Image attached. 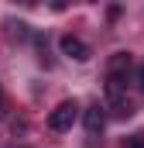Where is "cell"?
<instances>
[{
  "mask_svg": "<svg viewBox=\"0 0 144 148\" xmlns=\"http://www.w3.org/2000/svg\"><path fill=\"white\" fill-rule=\"evenodd\" d=\"M130 73H134V59H130V52H113L110 62H107V97L127 93Z\"/></svg>",
  "mask_w": 144,
  "mask_h": 148,
  "instance_id": "6da1fadb",
  "label": "cell"
},
{
  "mask_svg": "<svg viewBox=\"0 0 144 148\" xmlns=\"http://www.w3.org/2000/svg\"><path fill=\"white\" fill-rule=\"evenodd\" d=\"M75 117H79V103L75 100H62L55 110L48 114V127L52 131H69L72 124H75Z\"/></svg>",
  "mask_w": 144,
  "mask_h": 148,
  "instance_id": "7a4b0ae2",
  "label": "cell"
},
{
  "mask_svg": "<svg viewBox=\"0 0 144 148\" xmlns=\"http://www.w3.org/2000/svg\"><path fill=\"white\" fill-rule=\"evenodd\" d=\"M82 124H86V134H89V138H100L103 127H107V110H103V103H89V107L82 110Z\"/></svg>",
  "mask_w": 144,
  "mask_h": 148,
  "instance_id": "3957f363",
  "label": "cell"
},
{
  "mask_svg": "<svg viewBox=\"0 0 144 148\" xmlns=\"http://www.w3.org/2000/svg\"><path fill=\"white\" fill-rule=\"evenodd\" d=\"M58 48H62V55H69L75 62H86V59L93 55V48H89L82 38H75V35H62L58 38Z\"/></svg>",
  "mask_w": 144,
  "mask_h": 148,
  "instance_id": "277c9868",
  "label": "cell"
},
{
  "mask_svg": "<svg viewBox=\"0 0 144 148\" xmlns=\"http://www.w3.org/2000/svg\"><path fill=\"white\" fill-rule=\"evenodd\" d=\"M103 110H110L113 117H130L134 107H130V100H127V93H117V97H107V103H103Z\"/></svg>",
  "mask_w": 144,
  "mask_h": 148,
  "instance_id": "5b68a950",
  "label": "cell"
},
{
  "mask_svg": "<svg viewBox=\"0 0 144 148\" xmlns=\"http://www.w3.org/2000/svg\"><path fill=\"white\" fill-rule=\"evenodd\" d=\"M127 148H144V131H137V134L127 141Z\"/></svg>",
  "mask_w": 144,
  "mask_h": 148,
  "instance_id": "8992f818",
  "label": "cell"
},
{
  "mask_svg": "<svg viewBox=\"0 0 144 148\" xmlns=\"http://www.w3.org/2000/svg\"><path fill=\"white\" fill-rule=\"evenodd\" d=\"M137 86H141V93H144V66L137 69Z\"/></svg>",
  "mask_w": 144,
  "mask_h": 148,
  "instance_id": "52a82bcc",
  "label": "cell"
},
{
  "mask_svg": "<svg viewBox=\"0 0 144 148\" xmlns=\"http://www.w3.org/2000/svg\"><path fill=\"white\" fill-rule=\"evenodd\" d=\"M0 110H3V93H0Z\"/></svg>",
  "mask_w": 144,
  "mask_h": 148,
  "instance_id": "ba28073f",
  "label": "cell"
}]
</instances>
